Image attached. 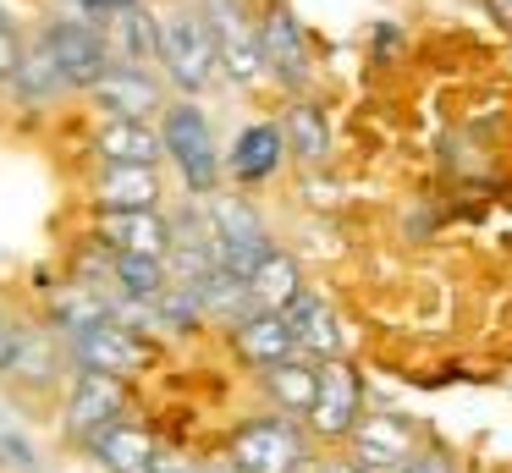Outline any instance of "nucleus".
<instances>
[{
  "label": "nucleus",
  "instance_id": "f257e3e1",
  "mask_svg": "<svg viewBox=\"0 0 512 473\" xmlns=\"http://www.w3.org/2000/svg\"><path fill=\"white\" fill-rule=\"evenodd\" d=\"M160 138H166V154L182 171L188 193H215L221 187V154H215L210 116L193 99H177V105L160 110Z\"/></svg>",
  "mask_w": 512,
  "mask_h": 473
},
{
  "label": "nucleus",
  "instance_id": "f03ea898",
  "mask_svg": "<svg viewBox=\"0 0 512 473\" xmlns=\"http://www.w3.org/2000/svg\"><path fill=\"white\" fill-rule=\"evenodd\" d=\"M160 66L182 94H204L210 77L221 72V50H215V33L204 22V11H177L160 28Z\"/></svg>",
  "mask_w": 512,
  "mask_h": 473
},
{
  "label": "nucleus",
  "instance_id": "7ed1b4c3",
  "mask_svg": "<svg viewBox=\"0 0 512 473\" xmlns=\"http://www.w3.org/2000/svg\"><path fill=\"white\" fill-rule=\"evenodd\" d=\"M303 435L292 418L270 413V418H248V424L232 429L226 440V462L232 473H298L303 468Z\"/></svg>",
  "mask_w": 512,
  "mask_h": 473
},
{
  "label": "nucleus",
  "instance_id": "20e7f679",
  "mask_svg": "<svg viewBox=\"0 0 512 473\" xmlns=\"http://www.w3.org/2000/svg\"><path fill=\"white\" fill-rule=\"evenodd\" d=\"M45 50L56 55L61 83H67V88H100V77L111 72V39H105L94 22H83V17L50 22Z\"/></svg>",
  "mask_w": 512,
  "mask_h": 473
},
{
  "label": "nucleus",
  "instance_id": "39448f33",
  "mask_svg": "<svg viewBox=\"0 0 512 473\" xmlns=\"http://www.w3.org/2000/svg\"><path fill=\"white\" fill-rule=\"evenodd\" d=\"M204 22H210V33H215V50H221V72H232V83L254 88L259 77L270 72L265 50H259V22H248L237 0H210V6H204Z\"/></svg>",
  "mask_w": 512,
  "mask_h": 473
},
{
  "label": "nucleus",
  "instance_id": "423d86ee",
  "mask_svg": "<svg viewBox=\"0 0 512 473\" xmlns=\"http://www.w3.org/2000/svg\"><path fill=\"white\" fill-rule=\"evenodd\" d=\"M210 226H215V237H221V264L232 275H243V281L276 253L270 237H265V220H259L254 204H243V198H215Z\"/></svg>",
  "mask_w": 512,
  "mask_h": 473
},
{
  "label": "nucleus",
  "instance_id": "0eeeda50",
  "mask_svg": "<svg viewBox=\"0 0 512 473\" xmlns=\"http://www.w3.org/2000/svg\"><path fill=\"white\" fill-rule=\"evenodd\" d=\"M353 462L369 473H397L413 462V451H419V440H413V424L397 413H369L353 424Z\"/></svg>",
  "mask_w": 512,
  "mask_h": 473
},
{
  "label": "nucleus",
  "instance_id": "6e6552de",
  "mask_svg": "<svg viewBox=\"0 0 512 473\" xmlns=\"http://www.w3.org/2000/svg\"><path fill=\"white\" fill-rule=\"evenodd\" d=\"M358 407H364V396H358V369L347 358H331L320 363V396H314V413H309V429L320 440H347L358 424Z\"/></svg>",
  "mask_w": 512,
  "mask_h": 473
},
{
  "label": "nucleus",
  "instance_id": "1a4fd4ad",
  "mask_svg": "<svg viewBox=\"0 0 512 473\" xmlns=\"http://www.w3.org/2000/svg\"><path fill=\"white\" fill-rule=\"evenodd\" d=\"M72 358H78V369H94V374H116V380H127L133 369H144L149 347H144V336H138L133 325H122V319H105V325L89 330V336L72 341Z\"/></svg>",
  "mask_w": 512,
  "mask_h": 473
},
{
  "label": "nucleus",
  "instance_id": "9d476101",
  "mask_svg": "<svg viewBox=\"0 0 512 473\" xmlns=\"http://www.w3.org/2000/svg\"><path fill=\"white\" fill-rule=\"evenodd\" d=\"M127 407V385L116 380V374H94V369H78V380H72L67 391V429L78 440L100 435L105 424H116Z\"/></svg>",
  "mask_w": 512,
  "mask_h": 473
},
{
  "label": "nucleus",
  "instance_id": "9b49d317",
  "mask_svg": "<svg viewBox=\"0 0 512 473\" xmlns=\"http://www.w3.org/2000/svg\"><path fill=\"white\" fill-rule=\"evenodd\" d=\"M83 446L94 451V462H100L105 473H155L160 457H166V451L155 446V435H149L144 424H127V418L105 424L100 435H89Z\"/></svg>",
  "mask_w": 512,
  "mask_h": 473
},
{
  "label": "nucleus",
  "instance_id": "f8f14e48",
  "mask_svg": "<svg viewBox=\"0 0 512 473\" xmlns=\"http://www.w3.org/2000/svg\"><path fill=\"white\" fill-rule=\"evenodd\" d=\"M259 50H265V66L287 88L309 83V44H303V28L287 6H270L265 17H259Z\"/></svg>",
  "mask_w": 512,
  "mask_h": 473
},
{
  "label": "nucleus",
  "instance_id": "ddd939ff",
  "mask_svg": "<svg viewBox=\"0 0 512 473\" xmlns=\"http://www.w3.org/2000/svg\"><path fill=\"white\" fill-rule=\"evenodd\" d=\"M232 347H237V358L243 363H254V369H281V363H292L298 358V336H292V325H287V314H248L243 325L232 330Z\"/></svg>",
  "mask_w": 512,
  "mask_h": 473
},
{
  "label": "nucleus",
  "instance_id": "4468645a",
  "mask_svg": "<svg viewBox=\"0 0 512 473\" xmlns=\"http://www.w3.org/2000/svg\"><path fill=\"white\" fill-rule=\"evenodd\" d=\"M111 253H144V259H171V220L155 209H122L100 220Z\"/></svg>",
  "mask_w": 512,
  "mask_h": 473
},
{
  "label": "nucleus",
  "instance_id": "2eb2a0df",
  "mask_svg": "<svg viewBox=\"0 0 512 473\" xmlns=\"http://www.w3.org/2000/svg\"><path fill=\"white\" fill-rule=\"evenodd\" d=\"M100 105L111 110V116H133V121H149L160 110V88L155 77L144 72V66H127V61H111V72L100 77Z\"/></svg>",
  "mask_w": 512,
  "mask_h": 473
},
{
  "label": "nucleus",
  "instance_id": "dca6fc26",
  "mask_svg": "<svg viewBox=\"0 0 512 473\" xmlns=\"http://www.w3.org/2000/svg\"><path fill=\"white\" fill-rule=\"evenodd\" d=\"M287 325H292V336H298V352H314L320 363L342 358V325H336V314H331L325 297L298 292L287 303Z\"/></svg>",
  "mask_w": 512,
  "mask_h": 473
},
{
  "label": "nucleus",
  "instance_id": "f3484780",
  "mask_svg": "<svg viewBox=\"0 0 512 473\" xmlns=\"http://www.w3.org/2000/svg\"><path fill=\"white\" fill-rule=\"evenodd\" d=\"M94 149H100L105 165H155L160 154H166V138H160V127H149V121L111 116L100 127V138H94Z\"/></svg>",
  "mask_w": 512,
  "mask_h": 473
},
{
  "label": "nucleus",
  "instance_id": "a211bd4d",
  "mask_svg": "<svg viewBox=\"0 0 512 473\" xmlns=\"http://www.w3.org/2000/svg\"><path fill=\"white\" fill-rule=\"evenodd\" d=\"M281 154H287V127H276V121H248L232 143V176L237 182H265V176H276Z\"/></svg>",
  "mask_w": 512,
  "mask_h": 473
},
{
  "label": "nucleus",
  "instance_id": "6ab92c4d",
  "mask_svg": "<svg viewBox=\"0 0 512 473\" xmlns=\"http://www.w3.org/2000/svg\"><path fill=\"white\" fill-rule=\"evenodd\" d=\"M105 215H122V209H155L160 204V176L155 165H105L100 182H94Z\"/></svg>",
  "mask_w": 512,
  "mask_h": 473
},
{
  "label": "nucleus",
  "instance_id": "aec40b11",
  "mask_svg": "<svg viewBox=\"0 0 512 473\" xmlns=\"http://www.w3.org/2000/svg\"><path fill=\"white\" fill-rule=\"evenodd\" d=\"M160 28L166 22L155 17V11L138 0V6H122L111 17V50H116V61H127V66H144V61H160Z\"/></svg>",
  "mask_w": 512,
  "mask_h": 473
},
{
  "label": "nucleus",
  "instance_id": "412c9836",
  "mask_svg": "<svg viewBox=\"0 0 512 473\" xmlns=\"http://www.w3.org/2000/svg\"><path fill=\"white\" fill-rule=\"evenodd\" d=\"M265 391H270V402H276L281 418H309L314 396H320V369L292 358V363H281V369L265 374Z\"/></svg>",
  "mask_w": 512,
  "mask_h": 473
},
{
  "label": "nucleus",
  "instance_id": "4be33fe9",
  "mask_svg": "<svg viewBox=\"0 0 512 473\" xmlns=\"http://www.w3.org/2000/svg\"><path fill=\"white\" fill-rule=\"evenodd\" d=\"M248 292H254V303L265 308V314H287V303L303 292V275H298V259H287V253H270L265 264H259L254 275H248Z\"/></svg>",
  "mask_w": 512,
  "mask_h": 473
},
{
  "label": "nucleus",
  "instance_id": "5701e85b",
  "mask_svg": "<svg viewBox=\"0 0 512 473\" xmlns=\"http://www.w3.org/2000/svg\"><path fill=\"white\" fill-rule=\"evenodd\" d=\"M281 127H287V149L298 154L303 165H320L325 154H331V121H325V110L309 105V99H298Z\"/></svg>",
  "mask_w": 512,
  "mask_h": 473
},
{
  "label": "nucleus",
  "instance_id": "b1692460",
  "mask_svg": "<svg viewBox=\"0 0 512 473\" xmlns=\"http://www.w3.org/2000/svg\"><path fill=\"white\" fill-rule=\"evenodd\" d=\"M111 275H116V286H122L127 297H138V303H155V297L166 292L171 264H166V259H144V253H111Z\"/></svg>",
  "mask_w": 512,
  "mask_h": 473
},
{
  "label": "nucleus",
  "instance_id": "393cba45",
  "mask_svg": "<svg viewBox=\"0 0 512 473\" xmlns=\"http://www.w3.org/2000/svg\"><path fill=\"white\" fill-rule=\"evenodd\" d=\"M12 83H17V94H23V99H50V94H61V88H67V83H61L56 55L45 50V39H39L34 50H23V66H17Z\"/></svg>",
  "mask_w": 512,
  "mask_h": 473
},
{
  "label": "nucleus",
  "instance_id": "a878e982",
  "mask_svg": "<svg viewBox=\"0 0 512 473\" xmlns=\"http://www.w3.org/2000/svg\"><path fill=\"white\" fill-rule=\"evenodd\" d=\"M105 319H111V308H105L94 292H67V297L56 303V325L67 330L72 341H78V336H89L94 325H105Z\"/></svg>",
  "mask_w": 512,
  "mask_h": 473
},
{
  "label": "nucleus",
  "instance_id": "bb28decb",
  "mask_svg": "<svg viewBox=\"0 0 512 473\" xmlns=\"http://www.w3.org/2000/svg\"><path fill=\"white\" fill-rule=\"evenodd\" d=\"M397 473H457V468H452L446 451H413V462H408V468H397Z\"/></svg>",
  "mask_w": 512,
  "mask_h": 473
},
{
  "label": "nucleus",
  "instance_id": "cd10ccee",
  "mask_svg": "<svg viewBox=\"0 0 512 473\" xmlns=\"http://www.w3.org/2000/svg\"><path fill=\"white\" fill-rule=\"evenodd\" d=\"M17 341H23V330L6 319V308H0V374L12 369V358H17Z\"/></svg>",
  "mask_w": 512,
  "mask_h": 473
},
{
  "label": "nucleus",
  "instance_id": "c85d7f7f",
  "mask_svg": "<svg viewBox=\"0 0 512 473\" xmlns=\"http://www.w3.org/2000/svg\"><path fill=\"white\" fill-rule=\"evenodd\" d=\"M83 11H105V17H116L122 6H138V0H78Z\"/></svg>",
  "mask_w": 512,
  "mask_h": 473
},
{
  "label": "nucleus",
  "instance_id": "c756f323",
  "mask_svg": "<svg viewBox=\"0 0 512 473\" xmlns=\"http://www.w3.org/2000/svg\"><path fill=\"white\" fill-rule=\"evenodd\" d=\"M155 473H199V468H193V462H182V457H160Z\"/></svg>",
  "mask_w": 512,
  "mask_h": 473
},
{
  "label": "nucleus",
  "instance_id": "7c9ffc66",
  "mask_svg": "<svg viewBox=\"0 0 512 473\" xmlns=\"http://www.w3.org/2000/svg\"><path fill=\"white\" fill-rule=\"evenodd\" d=\"M320 473H369V468H358V462H331V468H320Z\"/></svg>",
  "mask_w": 512,
  "mask_h": 473
},
{
  "label": "nucleus",
  "instance_id": "2f4dec72",
  "mask_svg": "<svg viewBox=\"0 0 512 473\" xmlns=\"http://www.w3.org/2000/svg\"><path fill=\"white\" fill-rule=\"evenodd\" d=\"M0 28H12V17H6V6H0Z\"/></svg>",
  "mask_w": 512,
  "mask_h": 473
}]
</instances>
